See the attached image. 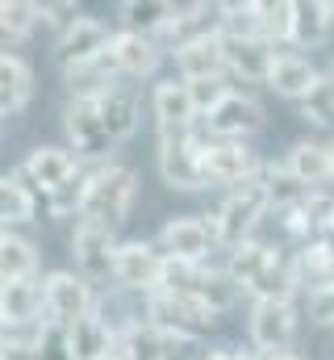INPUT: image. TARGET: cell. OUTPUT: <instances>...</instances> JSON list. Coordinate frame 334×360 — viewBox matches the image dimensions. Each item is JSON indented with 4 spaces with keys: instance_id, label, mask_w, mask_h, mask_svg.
I'll list each match as a JSON object with an SVG mask.
<instances>
[{
    "instance_id": "6da1fadb",
    "label": "cell",
    "mask_w": 334,
    "mask_h": 360,
    "mask_svg": "<svg viewBox=\"0 0 334 360\" xmlns=\"http://www.w3.org/2000/svg\"><path fill=\"white\" fill-rule=\"evenodd\" d=\"M88 168H92V180H88V197H84L80 218L117 231L130 218L134 201H138V172L126 168V164H117V160L88 164Z\"/></svg>"
},
{
    "instance_id": "7a4b0ae2",
    "label": "cell",
    "mask_w": 334,
    "mask_h": 360,
    "mask_svg": "<svg viewBox=\"0 0 334 360\" xmlns=\"http://www.w3.org/2000/svg\"><path fill=\"white\" fill-rule=\"evenodd\" d=\"M272 210V197H267V184L263 176L243 184V188H230V197L222 201V210L218 214H209V226H213V235H218V243L222 248H239V243H247L250 235H255V226H259V218Z\"/></svg>"
},
{
    "instance_id": "3957f363",
    "label": "cell",
    "mask_w": 334,
    "mask_h": 360,
    "mask_svg": "<svg viewBox=\"0 0 334 360\" xmlns=\"http://www.w3.org/2000/svg\"><path fill=\"white\" fill-rule=\"evenodd\" d=\"M147 319L155 327H163L171 340H196V335H209L222 323V314L205 297H184V293H151L147 297Z\"/></svg>"
},
{
    "instance_id": "277c9868",
    "label": "cell",
    "mask_w": 334,
    "mask_h": 360,
    "mask_svg": "<svg viewBox=\"0 0 334 360\" xmlns=\"http://www.w3.org/2000/svg\"><path fill=\"white\" fill-rule=\"evenodd\" d=\"M159 134V151H155V164H159V176L167 188H184V193H196L205 188V172H201V147L205 139L192 130H155Z\"/></svg>"
},
{
    "instance_id": "5b68a950",
    "label": "cell",
    "mask_w": 334,
    "mask_h": 360,
    "mask_svg": "<svg viewBox=\"0 0 334 360\" xmlns=\"http://www.w3.org/2000/svg\"><path fill=\"white\" fill-rule=\"evenodd\" d=\"M63 130L72 139V151L80 155V164H105L113 160V139L100 122L96 96H67L63 105Z\"/></svg>"
},
{
    "instance_id": "8992f818",
    "label": "cell",
    "mask_w": 334,
    "mask_h": 360,
    "mask_svg": "<svg viewBox=\"0 0 334 360\" xmlns=\"http://www.w3.org/2000/svg\"><path fill=\"white\" fill-rule=\"evenodd\" d=\"M201 172H205V184L243 188V184L263 176V164H259V155L250 151L247 143L205 139V147H201Z\"/></svg>"
},
{
    "instance_id": "52a82bcc",
    "label": "cell",
    "mask_w": 334,
    "mask_h": 360,
    "mask_svg": "<svg viewBox=\"0 0 334 360\" xmlns=\"http://www.w3.org/2000/svg\"><path fill=\"white\" fill-rule=\"evenodd\" d=\"M163 264L167 256L159 252V243H147V239H126L117 248V260H113V281L126 289V293H159L163 285Z\"/></svg>"
},
{
    "instance_id": "ba28073f",
    "label": "cell",
    "mask_w": 334,
    "mask_h": 360,
    "mask_svg": "<svg viewBox=\"0 0 334 360\" xmlns=\"http://www.w3.org/2000/svg\"><path fill=\"white\" fill-rule=\"evenodd\" d=\"M117 231L100 226V222H88L76 218L72 226V256H76V272H80L88 285H100L113 276V260H117Z\"/></svg>"
},
{
    "instance_id": "9c48e42d",
    "label": "cell",
    "mask_w": 334,
    "mask_h": 360,
    "mask_svg": "<svg viewBox=\"0 0 334 360\" xmlns=\"http://www.w3.org/2000/svg\"><path fill=\"white\" fill-rule=\"evenodd\" d=\"M46 281V323L55 331H67L72 323H80L88 314H96V297H92V285L84 281L80 272H51L42 276Z\"/></svg>"
},
{
    "instance_id": "30bf717a",
    "label": "cell",
    "mask_w": 334,
    "mask_h": 360,
    "mask_svg": "<svg viewBox=\"0 0 334 360\" xmlns=\"http://www.w3.org/2000/svg\"><path fill=\"white\" fill-rule=\"evenodd\" d=\"M247 335H250V348L259 356L288 352V344L297 335V310H293V302H255L250 319H247Z\"/></svg>"
},
{
    "instance_id": "8fae6325",
    "label": "cell",
    "mask_w": 334,
    "mask_h": 360,
    "mask_svg": "<svg viewBox=\"0 0 334 360\" xmlns=\"http://www.w3.org/2000/svg\"><path fill=\"white\" fill-rule=\"evenodd\" d=\"M109 42H113V34H109L105 21H96V17H80L72 30H63V34L55 38V63H59L63 72L92 68V63L105 59Z\"/></svg>"
},
{
    "instance_id": "7c38bea8",
    "label": "cell",
    "mask_w": 334,
    "mask_h": 360,
    "mask_svg": "<svg viewBox=\"0 0 334 360\" xmlns=\"http://www.w3.org/2000/svg\"><path fill=\"white\" fill-rule=\"evenodd\" d=\"M159 252L171 260H188V264H209V252L218 248V235L205 218H192V214H180V218H167L163 231H159Z\"/></svg>"
},
{
    "instance_id": "4fadbf2b",
    "label": "cell",
    "mask_w": 334,
    "mask_h": 360,
    "mask_svg": "<svg viewBox=\"0 0 334 360\" xmlns=\"http://www.w3.org/2000/svg\"><path fill=\"white\" fill-rule=\"evenodd\" d=\"M159 59H163V46H159L155 38H147V34H130V30H117L100 63H105L117 80H142V76H151V72L159 68Z\"/></svg>"
},
{
    "instance_id": "5bb4252c",
    "label": "cell",
    "mask_w": 334,
    "mask_h": 360,
    "mask_svg": "<svg viewBox=\"0 0 334 360\" xmlns=\"http://www.w3.org/2000/svg\"><path fill=\"white\" fill-rule=\"evenodd\" d=\"M201 130L209 139H226V143H243L255 130H263V105L250 96V92H230L205 122Z\"/></svg>"
},
{
    "instance_id": "9a60e30c",
    "label": "cell",
    "mask_w": 334,
    "mask_h": 360,
    "mask_svg": "<svg viewBox=\"0 0 334 360\" xmlns=\"http://www.w3.org/2000/svg\"><path fill=\"white\" fill-rule=\"evenodd\" d=\"M171 59H175V72H180L184 84H192V80H230V68H226V38H222V34L196 38V42L180 46Z\"/></svg>"
},
{
    "instance_id": "2e32d148",
    "label": "cell",
    "mask_w": 334,
    "mask_h": 360,
    "mask_svg": "<svg viewBox=\"0 0 334 360\" xmlns=\"http://www.w3.org/2000/svg\"><path fill=\"white\" fill-rule=\"evenodd\" d=\"M21 172L34 180L46 197L55 193V188H63L67 180H76L84 172L80 155L76 151H67V147H34L29 155H25V164H21Z\"/></svg>"
},
{
    "instance_id": "e0dca14e",
    "label": "cell",
    "mask_w": 334,
    "mask_h": 360,
    "mask_svg": "<svg viewBox=\"0 0 334 360\" xmlns=\"http://www.w3.org/2000/svg\"><path fill=\"white\" fill-rule=\"evenodd\" d=\"M276 59H280V51L272 42H263V38H226V68H230L234 80L267 84Z\"/></svg>"
},
{
    "instance_id": "ac0fdd59",
    "label": "cell",
    "mask_w": 334,
    "mask_h": 360,
    "mask_svg": "<svg viewBox=\"0 0 334 360\" xmlns=\"http://www.w3.org/2000/svg\"><path fill=\"white\" fill-rule=\"evenodd\" d=\"M59 348L67 360H105L117 348V331L100 314H88L80 323H72L67 331H59Z\"/></svg>"
},
{
    "instance_id": "d6986e66",
    "label": "cell",
    "mask_w": 334,
    "mask_h": 360,
    "mask_svg": "<svg viewBox=\"0 0 334 360\" xmlns=\"http://www.w3.org/2000/svg\"><path fill=\"white\" fill-rule=\"evenodd\" d=\"M96 109H100V122L109 130L113 143H126L134 130H138V117H142V105H138V92L130 84H109V89L96 96Z\"/></svg>"
},
{
    "instance_id": "ffe728a7",
    "label": "cell",
    "mask_w": 334,
    "mask_h": 360,
    "mask_svg": "<svg viewBox=\"0 0 334 360\" xmlns=\"http://www.w3.org/2000/svg\"><path fill=\"white\" fill-rule=\"evenodd\" d=\"M151 105H155V130H192V126H201L196 105H192L184 80H159L155 92H151Z\"/></svg>"
},
{
    "instance_id": "44dd1931",
    "label": "cell",
    "mask_w": 334,
    "mask_h": 360,
    "mask_svg": "<svg viewBox=\"0 0 334 360\" xmlns=\"http://www.w3.org/2000/svg\"><path fill=\"white\" fill-rule=\"evenodd\" d=\"M301 289V276H297V256H284L280 248H272V260L267 269L250 281V297L255 302H293V293Z\"/></svg>"
},
{
    "instance_id": "7402d4cb",
    "label": "cell",
    "mask_w": 334,
    "mask_h": 360,
    "mask_svg": "<svg viewBox=\"0 0 334 360\" xmlns=\"http://www.w3.org/2000/svg\"><path fill=\"white\" fill-rule=\"evenodd\" d=\"M318 80H322V72H318L305 55H297V51H280L267 89L276 92V96H284V101H305Z\"/></svg>"
},
{
    "instance_id": "603a6c76",
    "label": "cell",
    "mask_w": 334,
    "mask_h": 360,
    "mask_svg": "<svg viewBox=\"0 0 334 360\" xmlns=\"http://www.w3.org/2000/svg\"><path fill=\"white\" fill-rule=\"evenodd\" d=\"M0 319L4 323H34L46 319V281H4L0 289Z\"/></svg>"
},
{
    "instance_id": "cb8c5ba5",
    "label": "cell",
    "mask_w": 334,
    "mask_h": 360,
    "mask_svg": "<svg viewBox=\"0 0 334 360\" xmlns=\"http://www.w3.org/2000/svg\"><path fill=\"white\" fill-rule=\"evenodd\" d=\"M38 201H46V193L25 176L21 168H13L8 176L0 180V218H4V231L17 226V222H34Z\"/></svg>"
},
{
    "instance_id": "d4e9b609",
    "label": "cell",
    "mask_w": 334,
    "mask_h": 360,
    "mask_svg": "<svg viewBox=\"0 0 334 360\" xmlns=\"http://www.w3.org/2000/svg\"><path fill=\"white\" fill-rule=\"evenodd\" d=\"M171 344H175V340L167 335L163 327H155V323L142 319V314L117 327V348L130 360H167L171 356V352H167Z\"/></svg>"
},
{
    "instance_id": "484cf974",
    "label": "cell",
    "mask_w": 334,
    "mask_h": 360,
    "mask_svg": "<svg viewBox=\"0 0 334 360\" xmlns=\"http://www.w3.org/2000/svg\"><path fill=\"white\" fill-rule=\"evenodd\" d=\"M284 164L293 168V176L301 180L309 193H326V184H334L330 143H309V139H301V143H293V151H288Z\"/></svg>"
},
{
    "instance_id": "4316f807",
    "label": "cell",
    "mask_w": 334,
    "mask_h": 360,
    "mask_svg": "<svg viewBox=\"0 0 334 360\" xmlns=\"http://www.w3.org/2000/svg\"><path fill=\"white\" fill-rule=\"evenodd\" d=\"M34 96V72L29 63L17 55V51H4L0 55V113L4 117H17Z\"/></svg>"
},
{
    "instance_id": "83f0119b",
    "label": "cell",
    "mask_w": 334,
    "mask_h": 360,
    "mask_svg": "<svg viewBox=\"0 0 334 360\" xmlns=\"http://www.w3.org/2000/svg\"><path fill=\"white\" fill-rule=\"evenodd\" d=\"M175 8L180 4H171V0H126V4H117V17H121V30L147 34L159 42L163 30L171 25V17H175Z\"/></svg>"
},
{
    "instance_id": "f1b7e54d",
    "label": "cell",
    "mask_w": 334,
    "mask_h": 360,
    "mask_svg": "<svg viewBox=\"0 0 334 360\" xmlns=\"http://www.w3.org/2000/svg\"><path fill=\"white\" fill-rule=\"evenodd\" d=\"M330 25H334L330 0H297V8H293V46L297 51L322 46L326 34H330Z\"/></svg>"
},
{
    "instance_id": "f546056e",
    "label": "cell",
    "mask_w": 334,
    "mask_h": 360,
    "mask_svg": "<svg viewBox=\"0 0 334 360\" xmlns=\"http://www.w3.org/2000/svg\"><path fill=\"white\" fill-rule=\"evenodd\" d=\"M267 260H272V248H267V243H259V239H247V243H239V248H226L222 269L230 272V281L247 293L250 281L267 269Z\"/></svg>"
},
{
    "instance_id": "4dcf8cb0",
    "label": "cell",
    "mask_w": 334,
    "mask_h": 360,
    "mask_svg": "<svg viewBox=\"0 0 334 360\" xmlns=\"http://www.w3.org/2000/svg\"><path fill=\"white\" fill-rule=\"evenodd\" d=\"M297 276H301V289L309 293L334 285V243H305L297 252Z\"/></svg>"
},
{
    "instance_id": "1f68e13d",
    "label": "cell",
    "mask_w": 334,
    "mask_h": 360,
    "mask_svg": "<svg viewBox=\"0 0 334 360\" xmlns=\"http://www.w3.org/2000/svg\"><path fill=\"white\" fill-rule=\"evenodd\" d=\"M218 30H222V38H263V4L259 0H226Z\"/></svg>"
},
{
    "instance_id": "d6a6232c",
    "label": "cell",
    "mask_w": 334,
    "mask_h": 360,
    "mask_svg": "<svg viewBox=\"0 0 334 360\" xmlns=\"http://www.w3.org/2000/svg\"><path fill=\"white\" fill-rule=\"evenodd\" d=\"M0 276L4 281H29L38 276V248L13 231L0 235Z\"/></svg>"
},
{
    "instance_id": "836d02e7",
    "label": "cell",
    "mask_w": 334,
    "mask_h": 360,
    "mask_svg": "<svg viewBox=\"0 0 334 360\" xmlns=\"http://www.w3.org/2000/svg\"><path fill=\"white\" fill-rule=\"evenodd\" d=\"M42 21V4L34 0H4L0 4V30H4V51L29 38V30Z\"/></svg>"
},
{
    "instance_id": "e575fe53",
    "label": "cell",
    "mask_w": 334,
    "mask_h": 360,
    "mask_svg": "<svg viewBox=\"0 0 334 360\" xmlns=\"http://www.w3.org/2000/svg\"><path fill=\"white\" fill-rule=\"evenodd\" d=\"M263 184H267V197H272L276 210H288V205H301V201L314 197L301 180L293 176L288 164H267V168H263Z\"/></svg>"
},
{
    "instance_id": "d590c367",
    "label": "cell",
    "mask_w": 334,
    "mask_h": 360,
    "mask_svg": "<svg viewBox=\"0 0 334 360\" xmlns=\"http://www.w3.org/2000/svg\"><path fill=\"white\" fill-rule=\"evenodd\" d=\"M293 8L297 0H263V38L276 51L293 46Z\"/></svg>"
},
{
    "instance_id": "8d00e7d4",
    "label": "cell",
    "mask_w": 334,
    "mask_h": 360,
    "mask_svg": "<svg viewBox=\"0 0 334 360\" xmlns=\"http://www.w3.org/2000/svg\"><path fill=\"white\" fill-rule=\"evenodd\" d=\"M205 269H209V264H205ZM239 293H243V289H239V285L230 281V272H226V269H209V272H205L201 297H205V302H209V306H213L218 314H226V310H230V306L239 302Z\"/></svg>"
},
{
    "instance_id": "74e56055",
    "label": "cell",
    "mask_w": 334,
    "mask_h": 360,
    "mask_svg": "<svg viewBox=\"0 0 334 360\" xmlns=\"http://www.w3.org/2000/svg\"><path fill=\"white\" fill-rule=\"evenodd\" d=\"M301 113H305V122H314V126H334V76L326 72L314 92L301 101Z\"/></svg>"
},
{
    "instance_id": "f35d334b",
    "label": "cell",
    "mask_w": 334,
    "mask_h": 360,
    "mask_svg": "<svg viewBox=\"0 0 334 360\" xmlns=\"http://www.w3.org/2000/svg\"><path fill=\"white\" fill-rule=\"evenodd\" d=\"M230 92H234V89H230L226 80H192V84H188V96H192V105H196V117H201V122H205V117H209L226 96H230Z\"/></svg>"
},
{
    "instance_id": "ab89813d",
    "label": "cell",
    "mask_w": 334,
    "mask_h": 360,
    "mask_svg": "<svg viewBox=\"0 0 334 360\" xmlns=\"http://www.w3.org/2000/svg\"><path fill=\"white\" fill-rule=\"evenodd\" d=\"M80 17H84V13H80V4H76V0H59V4H55V0H46V4H42V25H55L59 34H63V30H72Z\"/></svg>"
},
{
    "instance_id": "60d3db41",
    "label": "cell",
    "mask_w": 334,
    "mask_h": 360,
    "mask_svg": "<svg viewBox=\"0 0 334 360\" xmlns=\"http://www.w3.org/2000/svg\"><path fill=\"white\" fill-rule=\"evenodd\" d=\"M309 319L322 323V327H334V285L309 293Z\"/></svg>"
},
{
    "instance_id": "b9f144b4",
    "label": "cell",
    "mask_w": 334,
    "mask_h": 360,
    "mask_svg": "<svg viewBox=\"0 0 334 360\" xmlns=\"http://www.w3.org/2000/svg\"><path fill=\"white\" fill-rule=\"evenodd\" d=\"M0 360H51V348H4Z\"/></svg>"
},
{
    "instance_id": "7bdbcfd3",
    "label": "cell",
    "mask_w": 334,
    "mask_h": 360,
    "mask_svg": "<svg viewBox=\"0 0 334 360\" xmlns=\"http://www.w3.org/2000/svg\"><path fill=\"white\" fill-rule=\"evenodd\" d=\"M201 360H234V352L230 348H218V352H209V356H201Z\"/></svg>"
},
{
    "instance_id": "ee69618b",
    "label": "cell",
    "mask_w": 334,
    "mask_h": 360,
    "mask_svg": "<svg viewBox=\"0 0 334 360\" xmlns=\"http://www.w3.org/2000/svg\"><path fill=\"white\" fill-rule=\"evenodd\" d=\"M267 360H305V356H297V352H276V356H267Z\"/></svg>"
},
{
    "instance_id": "f6af8a7d",
    "label": "cell",
    "mask_w": 334,
    "mask_h": 360,
    "mask_svg": "<svg viewBox=\"0 0 334 360\" xmlns=\"http://www.w3.org/2000/svg\"><path fill=\"white\" fill-rule=\"evenodd\" d=\"M234 360H267V356H259V352H234Z\"/></svg>"
},
{
    "instance_id": "bcb514c9",
    "label": "cell",
    "mask_w": 334,
    "mask_h": 360,
    "mask_svg": "<svg viewBox=\"0 0 334 360\" xmlns=\"http://www.w3.org/2000/svg\"><path fill=\"white\" fill-rule=\"evenodd\" d=\"M105 360H130V356H126L121 348H113V352H109V356H105Z\"/></svg>"
},
{
    "instance_id": "7dc6e473",
    "label": "cell",
    "mask_w": 334,
    "mask_h": 360,
    "mask_svg": "<svg viewBox=\"0 0 334 360\" xmlns=\"http://www.w3.org/2000/svg\"><path fill=\"white\" fill-rule=\"evenodd\" d=\"M330 168H334V143H330Z\"/></svg>"
},
{
    "instance_id": "c3c4849f",
    "label": "cell",
    "mask_w": 334,
    "mask_h": 360,
    "mask_svg": "<svg viewBox=\"0 0 334 360\" xmlns=\"http://www.w3.org/2000/svg\"><path fill=\"white\" fill-rule=\"evenodd\" d=\"M330 76H334V63H330Z\"/></svg>"
},
{
    "instance_id": "681fc988",
    "label": "cell",
    "mask_w": 334,
    "mask_h": 360,
    "mask_svg": "<svg viewBox=\"0 0 334 360\" xmlns=\"http://www.w3.org/2000/svg\"><path fill=\"white\" fill-rule=\"evenodd\" d=\"M330 4H334V0H330Z\"/></svg>"
}]
</instances>
